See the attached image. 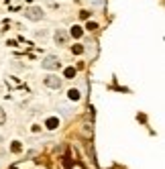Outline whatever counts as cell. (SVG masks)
I'll use <instances>...</instances> for the list:
<instances>
[{
  "label": "cell",
  "mask_w": 165,
  "mask_h": 169,
  "mask_svg": "<svg viewBox=\"0 0 165 169\" xmlns=\"http://www.w3.org/2000/svg\"><path fill=\"white\" fill-rule=\"evenodd\" d=\"M69 37H82V29H80V27H72V31H69Z\"/></svg>",
  "instance_id": "ba28073f"
},
{
  "label": "cell",
  "mask_w": 165,
  "mask_h": 169,
  "mask_svg": "<svg viewBox=\"0 0 165 169\" xmlns=\"http://www.w3.org/2000/svg\"><path fill=\"white\" fill-rule=\"evenodd\" d=\"M35 37H37V39H45V37H47V31H37Z\"/></svg>",
  "instance_id": "4fadbf2b"
},
{
  "label": "cell",
  "mask_w": 165,
  "mask_h": 169,
  "mask_svg": "<svg viewBox=\"0 0 165 169\" xmlns=\"http://www.w3.org/2000/svg\"><path fill=\"white\" fill-rule=\"evenodd\" d=\"M72 53L82 55V53H84V47H82V45H74V47H72Z\"/></svg>",
  "instance_id": "9c48e42d"
},
{
  "label": "cell",
  "mask_w": 165,
  "mask_h": 169,
  "mask_svg": "<svg viewBox=\"0 0 165 169\" xmlns=\"http://www.w3.org/2000/svg\"><path fill=\"white\" fill-rule=\"evenodd\" d=\"M86 29H88V31H96V29H98V25H96V22H90V20H88Z\"/></svg>",
  "instance_id": "7c38bea8"
},
{
  "label": "cell",
  "mask_w": 165,
  "mask_h": 169,
  "mask_svg": "<svg viewBox=\"0 0 165 169\" xmlns=\"http://www.w3.org/2000/svg\"><path fill=\"white\" fill-rule=\"evenodd\" d=\"M90 14H92V12H90V10H82V12H80V16H82V18H88V16H90Z\"/></svg>",
  "instance_id": "5bb4252c"
},
{
  "label": "cell",
  "mask_w": 165,
  "mask_h": 169,
  "mask_svg": "<svg viewBox=\"0 0 165 169\" xmlns=\"http://www.w3.org/2000/svg\"><path fill=\"white\" fill-rule=\"evenodd\" d=\"M74 76H76V69L74 67H67L65 69V78H74Z\"/></svg>",
  "instance_id": "30bf717a"
},
{
  "label": "cell",
  "mask_w": 165,
  "mask_h": 169,
  "mask_svg": "<svg viewBox=\"0 0 165 169\" xmlns=\"http://www.w3.org/2000/svg\"><path fill=\"white\" fill-rule=\"evenodd\" d=\"M67 98L72 100V102H78V100H80V92H78V90H69V92H67Z\"/></svg>",
  "instance_id": "8992f818"
},
{
  "label": "cell",
  "mask_w": 165,
  "mask_h": 169,
  "mask_svg": "<svg viewBox=\"0 0 165 169\" xmlns=\"http://www.w3.org/2000/svg\"><path fill=\"white\" fill-rule=\"evenodd\" d=\"M10 151H12V153H20V151H22V145H20L18 141H14V143L10 145Z\"/></svg>",
  "instance_id": "52a82bcc"
},
{
  "label": "cell",
  "mask_w": 165,
  "mask_h": 169,
  "mask_svg": "<svg viewBox=\"0 0 165 169\" xmlns=\"http://www.w3.org/2000/svg\"><path fill=\"white\" fill-rule=\"evenodd\" d=\"M41 67H43V69H53V71H57V69L61 67V59H59L57 55H47V57L41 61Z\"/></svg>",
  "instance_id": "7a4b0ae2"
},
{
  "label": "cell",
  "mask_w": 165,
  "mask_h": 169,
  "mask_svg": "<svg viewBox=\"0 0 165 169\" xmlns=\"http://www.w3.org/2000/svg\"><path fill=\"white\" fill-rule=\"evenodd\" d=\"M45 126L53 130V128H57V126H59V120H57V118H47V122H45Z\"/></svg>",
  "instance_id": "5b68a950"
},
{
  "label": "cell",
  "mask_w": 165,
  "mask_h": 169,
  "mask_svg": "<svg viewBox=\"0 0 165 169\" xmlns=\"http://www.w3.org/2000/svg\"><path fill=\"white\" fill-rule=\"evenodd\" d=\"M53 41H55V45L65 47V45L69 43V33H67V31H63V29H57V31H55V35H53Z\"/></svg>",
  "instance_id": "3957f363"
},
{
  "label": "cell",
  "mask_w": 165,
  "mask_h": 169,
  "mask_svg": "<svg viewBox=\"0 0 165 169\" xmlns=\"http://www.w3.org/2000/svg\"><path fill=\"white\" fill-rule=\"evenodd\" d=\"M43 84H45L47 88H51V90H59L61 84H63V80L51 74V76H45V78H43Z\"/></svg>",
  "instance_id": "277c9868"
},
{
  "label": "cell",
  "mask_w": 165,
  "mask_h": 169,
  "mask_svg": "<svg viewBox=\"0 0 165 169\" xmlns=\"http://www.w3.org/2000/svg\"><path fill=\"white\" fill-rule=\"evenodd\" d=\"M0 143H2V137H0Z\"/></svg>",
  "instance_id": "9a60e30c"
},
{
  "label": "cell",
  "mask_w": 165,
  "mask_h": 169,
  "mask_svg": "<svg viewBox=\"0 0 165 169\" xmlns=\"http://www.w3.org/2000/svg\"><path fill=\"white\" fill-rule=\"evenodd\" d=\"M4 122H6V112H4L2 108H0V126H2Z\"/></svg>",
  "instance_id": "8fae6325"
},
{
  "label": "cell",
  "mask_w": 165,
  "mask_h": 169,
  "mask_svg": "<svg viewBox=\"0 0 165 169\" xmlns=\"http://www.w3.org/2000/svg\"><path fill=\"white\" fill-rule=\"evenodd\" d=\"M25 18H29V20H43L45 18V10L41 8V6H29V8H25Z\"/></svg>",
  "instance_id": "6da1fadb"
}]
</instances>
